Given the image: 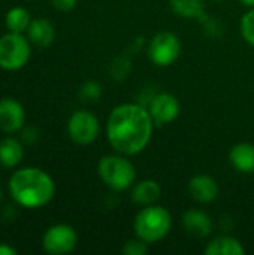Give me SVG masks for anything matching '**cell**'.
Segmentation results:
<instances>
[{
    "mask_svg": "<svg viewBox=\"0 0 254 255\" xmlns=\"http://www.w3.org/2000/svg\"><path fill=\"white\" fill-rule=\"evenodd\" d=\"M51 3L60 12H70L72 9H75L78 0H51Z\"/></svg>",
    "mask_w": 254,
    "mask_h": 255,
    "instance_id": "603a6c76",
    "label": "cell"
},
{
    "mask_svg": "<svg viewBox=\"0 0 254 255\" xmlns=\"http://www.w3.org/2000/svg\"><path fill=\"white\" fill-rule=\"evenodd\" d=\"M123 254L124 255H145L148 251V244L144 242L142 239H130L124 244L123 247Z\"/></svg>",
    "mask_w": 254,
    "mask_h": 255,
    "instance_id": "7402d4cb",
    "label": "cell"
},
{
    "mask_svg": "<svg viewBox=\"0 0 254 255\" xmlns=\"http://www.w3.org/2000/svg\"><path fill=\"white\" fill-rule=\"evenodd\" d=\"M16 251L13 248H10L9 245H4V244H0V255H15Z\"/></svg>",
    "mask_w": 254,
    "mask_h": 255,
    "instance_id": "cb8c5ba5",
    "label": "cell"
},
{
    "mask_svg": "<svg viewBox=\"0 0 254 255\" xmlns=\"http://www.w3.org/2000/svg\"><path fill=\"white\" fill-rule=\"evenodd\" d=\"M97 173L102 182L112 191H126L136 181V169L133 163L123 154H111L100 158Z\"/></svg>",
    "mask_w": 254,
    "mask_h": 255,
    "instance_id": "277c9868",
    "label": "cell"
},
{
    "mask_svg": "<svg viewBox=\"0 0 254 255\" xmlns=\"http://www.w3.org/2000/svg\"><path fill=\"white\" fill-rule=\"evenodd\" d=\"M22 155H24L22 145L15 137H4L0 142V166L6 169H12L21 163Z\"/></svg>",
    "mask_w": 254,
    "mask_h": 255,
    "instance_id": "e0dca14e",
    "label": "cell"
},
{
    "mask_svg": "<svg viewBox=\"0 0 254 255\" xmlns=\"http://www.w3.org/2000/svg\"><path fill=\"white\" fill-rule=\"evenodd\" d=\"M76 244H78L76 230L67 224L51 226L42 238V247L45 253L51 255L69 254L75 250Z\"/></svg>",
    "mask_w": 254,
    "mask_h": 255,
    "instance_id": "ba28073f",
    "label": "cell"
},
{
    "mask_svg": "<svg viewBox=\"0 0 254 255\" xmlns=\"http://www.w3.org/2000/svg\"><path fill=\"white\" fill-rule=\"evenodd\" d=\"M102 88L96 81H87L79 88V96L84 102H97L100 99Z\"/></svg>",
    "mask_w": 254,
    "mask_h": 255,
    "instance_id": "ffe728a7",
    "label": "cell"
},
{
    "mask_svg": "<svg viewBox=\"0 0 254 255\" xmlns=\"http://www.w3.org/2000/svg\"><path fill=\"white\" fill-rule=\"evenodd\" d=\"M4 22H6V27L9 28V31L24 33V31H27V28L31 22V16L27 9H24L21 6H15L7 10V13L4 16Z\"/></svg>",
    "mask_w": 254,
    "mask_h": 255,
    "instance_id": "d6986e66",
    "label": "cell"
},
{
    "mask_svg": "<svg viewBox=\"0 0 254 255\" xmlns=\"http://www.w3.org/2000/svg\"><path fill=\"white\" fill-rule=\"evenodd\" d=\"M100 131L99 118L90 111H76L67 121V134L78 145L93 143Z\"/></svg>",
    "mask_w": 254,
    "mask_h": 255,
    "instance_id": "52a82bcc",
    "label": "cell"
},
{
    "mask_svg": "<svg viewBox=\"0 0 254 255\" xmlns=\"http://www.w3.org/2000/svg\"><path fill=\"white\" fill-rule=\"evenodd\" d=\"M205 255H244L246 248L237 238L222 235L208 242L204 250Z\"/></svg>",
    "mask_w": 254,
    "mask_h": 255,
    "instance_id": "2e32d148",
    "label": "cell"
},
{
    "mask_svg": "<svg viewBox=\"0 0 254 255\" xmlns=\"http://www.w3.org/2000/svg\"><path fill=\"white\" fill-rule=\"evenodd\" d=\"M148 111L156 127H163L166 124L174 123L178 118L181 112V106H180L178 99L174 94L159 93L151 97L148 103Z\"/></svg>",
    "mask_w": 254,
    "mask_h": 255,
    "instance_id": "9c48e42d",
    "label": "cell"
},
{
    "mask_svg": "<svg viewBox=\"0 0 254 255\" xmlns=\"http://www.w3.org/2000/svg\"><path fill=\"white\" fill-rule=\"evenodd\" d=\"M183 227L189 236L196 239H205L213 233L214 221L205 211L189 209L183 214Z\"/></svg>",
    "mask_w": 254,
    "mask_h": 255,
    "instance_id": "8fae6325",
    "label": "cell"
},
{
    "mask_svg": "<svg viewBox=\"0 0 254 255\" xmlns=\"http://www.w3.org/2000/svg\"><path fill=\"white\" fill-rule=\"evenodd\" d=\"M244 6H247V7H254V0H240Z\"/></svg>",
    "mask_w": 254,
    "mask_h": 255,
    "instance_id": "d4e9b609",
    "label": "cell"
},
{
    "mask_svg": "<svg viewBox=\"0 0 254 255\" xmlns=\"http://www.w3.org/2000/svg\"><path fill=\"white\" fill-rule=\"evenodd\" d=\"M154 127L148 108L123 103L115 106L106 120V139L115 152L130 157L148 146Z\"/></svg>",
    "mask_w": 254,
    "mask_h": 255,
    "instance_id": "6da1fadb",
    "label": "cell"
},
{
    "mask_svg": "<svg viewBox=\"0 0 254 255\" xmlns=\"http://www.w3.org/2000/svg\"><path fill=\"white\" fill-rule=\"evenodd\" d=\"M189 194L198 203H211L219 196V184L217 181L207 173L195 175L189 181Z\"/></svg>",
    "mask_w": 254,
    "mask_h": 255,
    "instance_id": "7c38bea8",
    "label": "cell"
},
{
    "mask_svg": "<svg viewBox=\"0 0 254 255\" xmlns=\"http://www.w3.org/2000/svg\"><path fill=\"white\" fill-rule=\"evenodd\" d=\"M181 55V40L172 31H160L153 36L148 45V57L153 64L168 67Z\"/></svg>",
    "mask_w": 254,
    "mask_h": 255,
    "instance_id": "8992f818",
    "label": "cell"
},
{
    "mask_svg": "<svg viewBox=\"0 0 254 255\" xmlns=\"http://www.w3.org/2000/svg\"><path fill=\"white\" fill-rule=\"evenodd\" d=\"M229 161L232 167L244 175L254 173V145L249 142L237 143L229 152Z\"/></svg>",
    "mask_w": 254,
    "mask_h": 255,
    "instance_id": "5bb4252c",
    "label": "cell"
},
{
    "mask_svg": "<svg viewBox=\"0 0 254 255\" xmlns=\"http://www.w3.org/2000/svg\"><path fill=\"white\" fill-rule=\"evenodd\" d=\"M172 229V215L169 211L159 205L142 206L133 220V230L136 238L148 245L163 241Z\"/></svg>",
    "mask_w": 254,
    "mask_h": 255,
    "instance_id": "3957f363",
    "label": "cell"
},
{
    "mask_svg": "<svg viewBox=\"0 0 254 255\" xmlns=\"http://www.w3.org/2000/svg\"><path fill=\"white\" fill-rule=\"evenodd\" d=\"M27 37L33 45L46 48L55 39V28L49 19L34 18V19H31V22L27 28Z\"/></svg>",
    "mask_w": 254,
    "mask_h": 255,
    "instance_id": "9a60e30c",
    "label": "cell"
},
{
    "mask_svg": "<svg viewBox=\"0 0 254 255\" xmlns=\"http://www.w3.org/2000/svg\"><path fill=\"white\" fill-rule=\"evenodd\" d=\"M1 199H3V191H1V188H0V202H1Z\"/></svg>",
    "mask_w": 254,
    "mask_h": 255,
    "instance_id": "484cf974",
    "label": "cell"
},
{
    "mask_svg": "<svg viewBox=\"0 0 254 255\" xmlns=\"http://www.w3.org/2000/svg\"><path fill=\"white\" fill-rule=\"evenodd\" d=\"M25 121V112L19 102L10 97L0 99V130L4 133L19 131Z\"/></svg>",
    "mask_w": 254,
    "mask_h": 255,
    "instance_id": "30bf717a",
    "label": "cell"
},
{
    "mask_svg": "<svg viewBox=\"0 0 254 255\" xmlns=\"http://www.w3.org/2000/svg\"><path fill=\"white\" fill-rule=\"evenodd\" d=\"M172 12L186 19H202L205 15L204 0H169Z\"/></svg>",
    "mask_w": 254,
    "mask_h": 255,
    "instance_id": "ac0fdd59",
    "label": "cell"
},
{
    "mask_svg": "<svg viewBox=\"0 0 254 255\" xmlns=\"http://www.w3.org/2000/svg\"><path fill=\"white\" fill-rule=\"evenodd\" d=\"M162 196V187L154 179H142L130 188V199L139 206L154 205Z\"/></svg>",
    "mask_w": 254,
    "mask_h": 255,
    "instance_id": "4fadbf2b",
    "label": "cell"
},
{
    "mask_svg": "<svg viewBox=\"0 0 254 255\" xmlns=\"http://www.w3.org/2000/svg\"><path fill=\"white\" fill-rule=\"evenodd\" d=\"M9 193L19 206L39 209L52 200L55 184L45 170L39 167H22L10 176Z\"/></svg>",
    "mask_w": 254,
    "mask_h": 255,
    "instance_id": "7a4b0ae2",
    "label": "cell"
},
{
    "mask_svg": "<svg viewBox=\"0 0 254 255\" xmlns=\"http://www.w3.org/2000/svg\"><path fill=\"white\" fill-rule=\"evenodd\" d=\"M241 34L244 40L254 48V7H252L241 19Z\"/></svg>",
    "mask_w": 254,
    "mask_h": 255,
    "instance_id": "44dd1931",
    "label": "cell"
},
{
    "mask_svg": "<svg viewBox=\"0 0 254 255\" xmlns=\"http://www.w3.org/2000/svg\"><path fill=\"white\" fill-rule=\"evenodd\" d=\"M214 1H222V0H214Z\"/></svg>",
    "mask_w": 254,
    "mask_h": 255,
    "instance_id": "4316f807",
    "label": "cell"
},
{
    "mask_svg": "<svg viewBox=\"0 0 254 255\" xmlns=\"http://www.w3.org/2000/svg\"><path fill=\"white\" fill-rule=\"evenodd\" d=\"M28 37L22 33L9 31L0 37V69L3 70H19L22 69L31 55Z\"/></svg>",
    "mask_w": 254,
    "mask_h": 255,
    "instance_id": "5b68a950",
    "label": "cell"
}]
</instances>
